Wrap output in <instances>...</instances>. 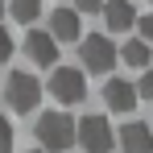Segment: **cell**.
Here are the masks:
<instances>
[{
  "label": "cell",
  "mask_w": 153,
  "mask_h": 153,
  "mask_svg": "<svg viewBox=\"0 0 153 153\" xmlns=\"http://www.w3.org/2000/svg\"><path fill=\"white\" fill-rule=\"evenodd\" d=\"M83 46V66L87 71H95V75H108L112 66H116V46H112V37H103V33H87V37H79Z\"/></svg>",
  "instance_id": "obj_4"
},
{
  "label": "cell",
  "mask_w": 153,
  "mask_h": 153,
  "mask_svg": "<svg viewBox=\"0 0 153 153\" xmlns=\"http://www.w3.org/2000/svg\"><path fill=\"white\" fill-rule=\"evenodd\" d=\"M75 145H83V153H112L116 145V128L103 116H83L75 124Z\"/></svg>",
  "instance_id": "obj_3"
},
{
  "label": "cell",
  "mask_w": 153,
  "mask_h": 153,
  "mask_svg": "<svg viewBox=\"0 0 153 153\" xmlns=\"http://www.w3.org/2000/svg\"><path fill=\"white\" fill-rule=\"evenodd\" d=\"M46 33H50L54 42H79V37H83V29H79V13H75V8H54Z\"/></svg>",
  "instance_id": "obj_10"
},
{
  "label": "cell",
  "mask_w": 153,
  "mask_h": 153,
  "mask_svg": "<svg viewBox=\"0 0 153 153\" xmlns=\"http://www.w3.org/2000/svg\"><path fill=\"white\" fill-rule=\"evenodd\" d=\"M103 25L112 29V33H128V29L137 25V8H132V0H103Z\"/></svg>",
  "instance_id": "obj_8"
},
{
  "label": "cell",
  "mask_w": 153,
  "mask_h": 153,
  "mask_svg": "<svg viewBox=\"0 0 153 153\" xmlns=\"http://www.w3.org/2000/svg\"><path fill=\"white\" fill-rule=\"evenodd\" d=\"M149 4H153V0H149Z\"/></svg>",
  "instance_id": "obj_20"
},
{
  "label": "cell",
  "mask_w": 153,
  "mask_h": 153,
  "mask_svg": "<svg viewBox=\"0 0 153 153\" xmlns=\"http://www.w3.org/2000/svg\"><path fill=\"white\" fill-rule=\"evenodd\" d=\"M132 91H137V100H153V71H145V75L137 79Z\"/></svg>",
  "instance_id": "obj_13"
},
{
  "label": "cell",
  "mask_w": 153,
  "mask_h": 153,
  "mask_svg": "<svg viewBox=\"0 0 153 153\" xmlns=\"http://www.w3.org/2000/svg\"><path fill=\"white\" fill-rule=\"evenodd\" d=\"M33 132H37V145L50 149V153H62V149L75 145V120L66 112H42L37 124H33Z\"/></svg>",
  "instance_id": "obj_1"
},
{
  "label": "cell",
  "mask_w": 153,
  "mask_h": 153,
  "mask_svg": "<svg viewBox=\"0 0 153 153\" xmlns=\"http://www.w3.org/2000/svg\"><path fill=\"white\" fill-rule=\"evenodd\" d=\"M8 58H13V33L0 25V62H8Z\"/></svg>",
  "instance_id": "obj_16"
},
{
  "label": "cell",
  "mask_w": 153,
  "mask_h": 153,
  "mask_svg": "<svg viewBox=\"0 0 153 153\" xmlns=\"http://www.w3.org/2000/svg\"><path fill=\"white\" fill-rule=\"evenodd\" d=\"M4 8L21 21V25H33L42 17V0H4Z\"/></svg>",
  "instance_id": "obj_11"
},
{
  "label": "cell",
  "mask_w": 153,
  "mask_h": 153,
  "mask_svg": "<svg viewBox=\"0 0 153 153\" xmlns=\"http://www.w3.org/2000/svg\"><path fill=\"white\" fill-rule=\"evenodd\" d=\"M29 153H42V149H29Z\"/></svg>",
  "instance_id": "obj_19"
},
{
  "label": "cell",
  "mask_w": 153,
  "mask_h": 153,
  "mask_svg": "<svg viewBox=\"0 0 153 153\" xmlns=\"http://www.w3.org/2000/svg\"><path fill=\"white\" fill-rule=\"evenodd\" d=\"M103 103H108V108H112V112H132V108H137V91H132V83H128V79H108V83H103Z\"/></svg>",
  "instance_id": "obj_9"
},
{
  "label": "cell",
  "mask_w": 153,
  "mask_h": 153,
  "mask_svg": "<svg viewBox=\"0 0 153 153\" xmlns=\"http://www.w3.org/2000/svg\"><path fill=\"white\" fill-rule=\"evenodd\" d=\"M116 145L124 153H153V128L145 120H124L116 128Z\"/></svg>",
  "instance_id": "obj_6"
},
{
  "label": "cell",
  "mask_w": 153,
  "mask_h": 153,
  "mask_svg": "<svg viewBox=\"0 0 153 153\" xmlns=\"http://www.w3.org/2000/svg\"><path fill=\"white\" fill-rule=\"evenodd\" d=\"M137 42H145V46L153 42V13L149 17H137Z\"/></svg>",
  "instance_id": "obj_14"
},
{
  "label": "cell",
  "mask_w": 153,
  "mask_h": 153,
  "mask_svg": "<svg viewBox=\"0 0 153 153\" xmlns=\"http://www.w3.org/2000/svg\"><path fill=\"white\" fill-rule=\"evenodd\" d=\"M25 54H29V62H37V66H54L58 62V42L46 29H29L25 33Z\"/></svg>",
  "instance_id": "obj_7"
},
{
  "label": "cell",
  "mask_w": 153,
  "mask_h": 153,
  "mask_svg": "<svg viewBox=\"0 0 153 153\" xmlns=\"http://www.w3.org/2000/svg\"><path fill=\"white\" fill-rule=\"evenodd\" d=\"M0 153H13V124L0 116Z\"/></svg>",
  "instance_id": "obj_15"
},
{
  "label": "cell",
  "mask_w": 153,
  "mask_h": 153,
  "mask_svg": "<svg viewBox=\"0 0 153 153\" xmlns=\"http://www.w3.org/2000/svg\"><path fill=\"white\" fill-rule=\"evenodd\" d=\"M0 17H4V0H0Z\"/></svg>",
  "instance_id": "obj_18"
},
{
  "label": "cell",
  "mask_w": 153,
  "mask_h": 153,
  "mask_svg": "<svg viewBox=\"0 0 153 153\" xmlns=\"http://www.w3.org/2000/svg\"><path fill=\"white\" fill-rule=\"evenodd\" d=\"M4 100L13 112H37V103H42V83L29 75V71H13L8 83H4Z\"/></svg>",
  "instance_id": "obj_2"
},
{
  "label": "cell",
  "mask_w": 153,
  "mask_h": 153,
  "mask_svg": "<svg viewBox=\"0 0 153 153\" xmlns=\"http://www.w3.org/2000/svg\"><path fill=\"white\" fill-rule=\"evenodd\" d=\"M103 0H75V13H100Z\"/></svg>",
  "instance_id": "obj_17"
},
{
  "label": "cell",
  "mask_w": 153,
  "mask_h": 153,
  "mask_svg": "<svg viewBox=\"0 0 153 153\" xmlns=\"http://www.w3.org/2000/svg\"><path fill=\"white\" fill-rule=\"evenodd\" d=\"M50 95L58 103H83L87 100V79H83V71H75V66H54Z\"/></svg>",
  "instance_id": "obj_5"
},
{
  "label": "cell",
  "mask_w": 153,
  "mask_h": 153,
  "mask_svg": "<svg viewBox=\"0 0 153 153\" xmlns=\"http://www.w3.org/2000/svg\"><path fill=\"white\" fill-rule=\"evenodd\" d=\"M116 58H124L128 66H137V71H141V66H149V58H153V50L149 46H145V42H137V37H132V42H128L124 50L116 54Z\"/></svg>",
  "instance_id": "obj_12"
}]
</instances>
